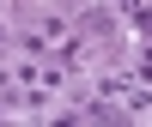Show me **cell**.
Listing matches in <instances>:
<instances>
[{"label":"cell","instance_id":"cell-4","mask_svg":"<svg viewBox=\"0 0 152 127\" xmlns=\"http://www.w3.org/2000/svg\"><path fill=\"white\" fill-rule=\"evenodd\" d=\"M0 43H6V24H0Z\"/></svg>","mask_w":152,"mask_h":127},{"label":"cell","instance_id":"cell-2","mask_svg":"<svg viewBox=\"0 0 152 127\" xmlns=\"http://www.w3.org/2000/svg\"><path fill=\"white\" fill-rule=\"evenodd\" d=\"M122 18H128L140 36H152V0H122Z\"/></svg>","mask_w":152,"mask_h":127},{"label":"cell","instance_id":"cell-3","mask_svg":"<svg viewBox=\"0 0 152 127\" xmlns=\"http://www.w3.org/2000/svg\"><path fill=\"white\" fill-rule=\"evenodd\" d=\"M134 79L152 85V36H140V55H134Z\"/></svg>","mask_w":152,"mask_h":127},{"label":"cell","instance_id":"cell-1","mask_svg":"<svg viewBox=\"0 0 152 127\" xmlns=\"http://www.w3.org/2000/svg\"><path fill=\"white\" fill-rule=\"evenodd\" d=\"M73 36H79L85 48H91V43H110V36H116V12H110V6H79V12H73Z\"/></svg>","mask_w":152,"mask_h":127}]
</instances>
